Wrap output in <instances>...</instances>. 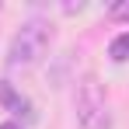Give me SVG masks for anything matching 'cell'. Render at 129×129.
<instances>
[{
    "label": "cell",
    "mask_w": 129,
    "mask_h": 129,
    "mask_svg": "<svg viewBox=\"0 0 129 129\" xmlns=\"http://www.w3.org/2000/svg\"><path fill=\"white\" fill-rule=\"evenodd\" d=\"M49 42H52V28L45 21L35 18V21L21 24V31H18L14 42H11V63L14 66H28V63H35V59H42Z\"/></svg>",
    "instance_id": "cell-1"
},
{
    "label": "cell",
    "mask_w": 129,
    "mask_h": 129,
    "mask_svg": "<svg viewBox=\"0 0 129 129\" xmlns=\"http://www.w3.org/2000/svg\"><path fill=\"white\" fill-rule=\"evenodd\" d=\"M77 115L84 129H108V105H105V91L94 77H84V84L77 91Z\"/></svg>",
    "instance_id": "cell-2"
},
{
    "label": "cell",
    "mask_w": 129,
    "mask_h": 129,
    "mask_svg": "<svg viewBox=\"0 0 129 129\" xmlns=\"http://www.w3.org/2000/svg\"><path fill=\"white\" fill-rule=\"evenodd\" d=\"M0 101L11 108V112H28V101H24L21 94H18L14 87L7 84V80H0Z\"/></svg>",
    "instance_id": "cell-3"
},
{
    "label": "cell",
    "mask_w": 129,
    "mask_h": 129,
    "mask_svg": "<svg viewBox=\"0 0 129 129\" xmlns=\"http://www.w3.org/2000/svg\"><path fill=\"white\" fill-rule=\"evenodd\" d=\"M108 56H112L115 63H126V59H129V31H122L119 39H112V45H108Z\"/></svg>",
    "instance_id": "cell-4"
},
{
    "label": "cell",
    "mask_w": 129,
    "mask_h": 129,
    "mask_svg": "<svg viewBox=\"0 0 129 129\" xmlns=\"http://www.w3.org/2000/svg\"><path fill=\"white\" fill-rule=\"evenodd\" d=\"M115 21H129V0L126 4H112V11H108Z\"/></svg>",
    "instance_id": "cell-5"
},
{
    "label": "cell",
    "mask_w": 129,
    "mask_h": 129,
    "mask_svg": "<svg viewBox=\"0 0 129 129\" xmlns=\"http://www.w3.org/2000/svg\"><path fill=\"white\" fill-rule=\"evenodd\" d=\"M0 129H21V126H18V122H4Z\"/></svg>",
    "instance_id": "cell-6"
}]
</instances>
